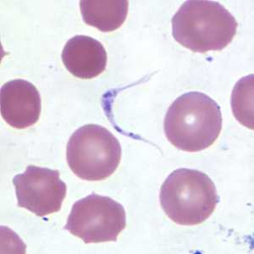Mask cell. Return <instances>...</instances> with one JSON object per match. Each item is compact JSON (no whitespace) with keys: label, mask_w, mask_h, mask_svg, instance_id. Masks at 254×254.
<instances>
[{"label":"cell","mask_w":254,"mask_h":254,"mask_svg":"<svg viewBox=\"0 0 254 254\" xmlns=\"http://www.w3.org/2000/svg\"><path fill=\"white\" fill-rule=\"evenodd\" d=\"M164 127L168 141L180 150L190 153L204 150L220 136V107L204 93H185L169 108Z\"/></svg>","instance_id":"6da1fadb"},{"label":"cell","mask_w":254,"mask_h":254,"mask_svg":"<svg viewBox=\"0 0 254 254\" xmlns=\"http://www.w3.org/2000/svg\"><path fill=\"white\" fill-rule=\"evenodd\" d=\"M175 40L192 52L220 51L237 34V20L215 1L190 0L183 3L172 20Z\"/></svg>","instance_id":"7a4b0ae2"},{"label":"cell","mask_w":254,"mask_h":254,"mask_svg":"<svg viewBox=\"0 0 254 254\" xmlns=\"http://www.w3.org/2000/svg\"><path fill=\"white\" fill-rule=\"evenodd\" d=\"M159 199L166 215L182 225L204 222L220 202L213 181L202 171L190 169H178L168 176Z\"/></svg>","instance_id":"3957f363"},{"label":"cell","mask_w":254,"mask_h":254,"mask_svg":"<svg viewBox=\"0 0 254 254\" xmlns=\"http://www.w3.org/2000/svg\"><path fill=\"white\" fill-rule=\"evenodd\" d=\"M122 159L118 139L102 126L85 125L73 133L66 147L69 169L79 178L98 182L117 170Z\"/></svg>","instance_id":"277c9868"},{"label":"cell","mask_w":254,"mask_h":254,"mask_svg":"<svg viewBox=\"0 0 254 254\" xmlns=\"http://www.w3.org/2000/svg\"><path fill=\"white\" fill-rule=\"evenodd\" d=\"M126 225V210L121 203L93 193L74 203L64 229L89 244L116 242Z\"/></svg>","instance_id":"5b68a950"},{"label":"cell","mask_w":254,"mask_h":254,"mask_svg":"<svg viewBox=\"0 0 254 254\" xmlns=\"http://www.w3.org/2000/svg\"><path fill=\"white\" fill-rule=\"evenodd\" d=\"M60 171L28 165L25 172L14 177L17 205L38 217L61 210L66 196V184Z\"/></svg>","instance_id":"8992f818"},{"label":"cell","mask_w":254,"mask_h":254,"mask_svg":"<svg viewBox=\"0 0 254 254\" xmlns=\"http://www.w3.org/2000/svg\"><path fill=\"white\" fill-rule=\"evenodd\" d=\"M1 116L15 129L36 124L42 111L40 93L33 84L23 79L6 82L0 92Z\"/></svg>","instance_id":"52a82bcc"},{"label":"cell","mask_w":254,"mask_h":254,"mask_svg":"<svg viewBox=\"0 0 254 254\" xmlns=\"http://www.w3.org/2000/svg\"><path fill=\"white\" fill-rule=\"evenodd\" d=\"M62 61L70 74L81 79H93L107 66V52L94 38L76 35L64 47Z\"/></svg>","instance_id":"ba28073f"},{"label":"cell","mask_w":254,"mask_h":254,"mask_svg":"<svg viewBox=\"0 0 254 254\" xmlns=\"http://www.w3.org/2000/svg\"><path fill=\"white\" fill-rule=\"evenodd\" d=\"M126 0H82L80 9L84 22L103 32H114L123 25L128 14Z\"/></svg>","instance_id":"9c48e42d"},{"label":"cell","mask_w":254,"mask_h":254,"mask_svg":"<svg viewBox=\"0 0 254 254\" xmlns=\"http://www.w3.org/2000/svg\"><path fill=\"white\" fill-rule=\"evenodd\" d=\"M254 75L241 79L232 92L231 105L234 116L241 124L254 129Z\"/></svg>","instance_id":"30bf717a"}]
</instances>
